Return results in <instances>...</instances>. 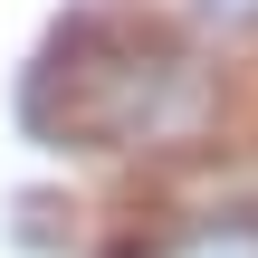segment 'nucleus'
<instances>
[{
  "label": "nucleus",
  "instance_id": "obj_1",
  "mask_svg": "<svg viewBox=\"0 0 258 258\" xmlns=\"http://www.w3.org/2000/svg\"><path fill=\"white\" fill-rule=\"evenodd\" d=\"M38 124L86 153H211L220 144V57L191 29H134V19H77L48 48Z\"/></svg>",
  "mask_w": 258,
  "mask_h": 258
},
{
  "label": "nucleus",
  "instance_id": "obj_2",
  "mask_svg": "<svg viewBox=\"0 0 258 258\" xmlns=\"http://www.w3.org/2000/svg\"><path fill=\"white\" fill-rule=\"evenodd\" d=\"M115 258H258V201H191L163 220H134Z\"/></svg>",
  "mask_w": 258,
  "mask_h": 258
},
{
  "label": "nucleus",
  "instance_id": "obj_3",
  "mask_svg": "<svg viewBox=\"0 0 258 258\" xmlns=\"http://www.w3.org/2000/svg\"><path fill=\"white\" fill-rule=\"evenodd\" d=\"M182 29L191 38H258V0H182Z\"/></svg>",
  "mask_w": 258,
  "mask_h": 258
}]
</instances>
